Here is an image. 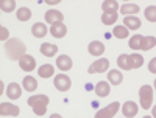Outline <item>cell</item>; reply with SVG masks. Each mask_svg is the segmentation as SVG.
I'll use <instances>...</instances> for the list:
<instances>
[{"label":"cell","mask_w":156,"mask_h":118,"mask_svg":"<svg viewBox=\"0 0 156 118\" xmlns=\"http://www.w3.org/2000/svg\"><path fill=\"white\" fill-rule=\"evenodd\" d=\"M137 110H139V106L133 101H126L123 106H122V113L126 116V118H133L137 115Z\"/></svg>","instance_id":"9"},{"label":"cell","mask_w":156,"mask_h":118,"mask_svg":"<svg viewBox=\"0 0 156 118\" xmlns=\"http://www.w3.org/2000/svg\"><path fill=\"white\" fill-rule=\"evenodd\" d=\"M37 73L41 78H50V76H53L55 69H53V65H50V64H44L37 69Z\"/></svg>","instance_id":"21"},{"label":"cell","mask_w":156,"mask_h":118,"mask_svg":"<svg viewBox=\"0 0 156 118\" xmlns=\"http://www.w3.org/2000/svg\"><path fill=\"white\" fill-rule=\"evenodd\" d=\"M62 19H64V16H62V12H59V11H56V9H48L47 12H45V22L47 23H58V22H62Z\"/></svg>","instance_id":"11"},{"label":"cell","mask_w":156,"mask_h":118,"mask_svg":"<svg viewBox=\"0 0 156 118\" xmlns=\"http://www.w3.org/2000/svg\"><path fill=\"white\" fill-rule=\"evenodd\" d=\"M117 65H119V69L129 70L128 69V55H120L119 59H117Z\"/></svg>","instance_id":"32"},{"label":"cell","mask_w":156,"mask_h":118,"mask_svg":"<svg viewBox=\"0 0 156 118\" xmlns=\"http://www.w3.org/2000/svg\"><path fill=\"white\" fill-rule=\"evenodd\" d=\"M101 8H103V12H117L119 9V3L115 0H105L101 3Z\"/></svg>","instance_id":"22"},{"label":"cell","mask_w":156,"mask_h":118,"mask_svg":"<svg viewBox=\"0 0 156 118\" xmlns=\"http://www.w3.org/2000/svg\"><path fill=\"white\" fill-rule=\"evenodd\" d=\"M31 33H33V36H34V37H44V36L48 33V30H47V27H45V23L37 22V23H34V25H33Z\"/></svg>","instance_id":"19"},{"label":"cell","mask_w":156,"mask_h":118,"mask_svg":"<svg viewBox=\"0 0 156 118\" xmlns=\"http://www.w3.org/2000/svg\"><path fill=\"white\" fill-rule=\"evenodd\" d=\"M154 89H156V81H154Z\"/></svg>","instance_id":"39"},{"label":"cell","mask_w":156,"mask_h":118,"mask_svg":"<svg viewBox=\"0 0 156 118\" xmlns=\"http://www.w3.org/2000/svg\"><path fill=\"white\" fill-rule=\"evenodd\" d=\"M50 33H51V36H53V37H56V39H61V37H64V36H66V33H67V28H66V25H64L62 22H58V23H53V25H51Z\"/></svg>","instance_id":"10"},{"label":"cell","mask_w":156,"mask_h":118,"mask_svg":"<svg viewBox=\"0 0 156 118\" xmlns=\"http://www.w3.org/2000/svg\"><path fill=\"white\" fill-rule=\"evenodd\" d=\"M0 8H2V11H5V12H11L16 8V2L14 0H2V2H0Z\"/></svg>","instance_id":"30"},{"label":"cell","mask_w":156,"mask_h":118,"mask_svg":"<svg viewBox=\"0 0 156 118\" xmlns=\"http://www.w3.org/2000/svg\"><path fill=\"white\" fill-rule=\"evenodd\" d=\"M139 6L136 5V3H125V5H122L120 6V12L123 16H134V14H137L139 12Z\"/></svg>","instance_id":"18"},{"label":"cell","mask_w":156,"mask_h":118,"mask_svg":"<svg viewBox=\"0 0 156 118\" xmlns=\"http://www.w3.org/2000/svg\"><path fill=\"white\" fill-rule=\"evenodd\" d=\"M142 64H144V58H142L140 55L134 53V55H131V56H128V69H129V70L142 67Z\"/></svg>","instance_id":"14"},{"label":"cell","mask_w":156,"mask_h":118,"mask_svg":"<svg viewBox=\"0 0 156 118\" xmlns=\"http://www.w3.org/2000/svg\"><path fill=\"white\" fill-rule=\"evenodd\" d=\"M22 83H23V87H25L27 92H34L37 89V81L34 79L33 76H25Z\"/></svg>","instance_id":"23"},{"label":"cell","mask_w":156,"mask_h":118,"mask_svg":"<svg viewBox=\"0 0 156 118\" xmlns=\"http://www.w3.org/2000/svg\"><path fill=\"white\" fill-rule=\"evenodd\" d=\"M5 50H6V56L12 61H20V58L25 55V50H27V47H25V44L22 41H19V39L12 37L9 39V41H6L5 44Z\"/></svg>","instance_id":"1"},{"label":"cell","mask_w":156,"mask_h":118,"mask_svg":"<svg viewBox=\"0 0 156 118\" xmlns=\"http://www.w3.org/2000/svg\"><path fill=\"white\" fill-rule=\"evenodd\" d=\"M17 19L20 20V22H27L28 19H31V9L30 8H27V6H22V8H19V11H17Z\"/></svg>","instance_id":"25"},{"label":"cell","mask_w":156,"mask_h":118,"mask_svg":"<svg viewBox=\"0 0 156 118\" xmlns=\"http://www.w3.org/2000/svg\"><path fill=\"white\" fill-rule=\"evenodd\" d=\"M145 17H147V20H150V22H156V6H154V5L145 8Z\"/></svg>","instance_id":"31"},{"label":"cell","mask_w":156,"mask_h":118,"mask_svg":"<svg viewBox=\"0 0 156 118\" xmlns=\"http://www.w3.org/2000/svg\"><path fill=\"white\" fill-rule=\"evenodd\" d=\"M19 65H20V69L25 70V72H31L36 69V59L30 55H23L19 61Z\"/></svg>","instance_id":"8"},{"label":"cell","mask_w":156,"mask_h":118,"mask_svg":"<svg viewBox=\"0 0 156 118\" xmlns=\"http://www.w3.org/2000/svg\"><path fill=\"white\" fill-rule=\"evenodd\" d=\"M56 65H58V69L62 70V72H67L72 69V59L67 56V55H62L56 59Z\"/></svg>","instance_id":"13"},{"label":"cell","mask_w":156,"mask_h":118,"mask_svg":"<svg viewBox=\"0 0 156 118\" xmlns=\"http://www.w3.org/2000/svg\"><path fill=\"white\" fill-rule=\"evenodd\" d=\"M53 84H55V87H56L59 92H67V90L70 89V86H72V81H70V78H69L67 75L61 73V75H56Z\"/></svg>","instance_id":"4"},{"label":"cell","mask_w":156,"mask_h":118,"mask_svg":"<svg viewBox=\"0 0 156 118\" xmlns=\"http://www.w3.org/2000/svg\"><path fill=\"white\" fill-rule=\"evenodd\" d=\"M87 50H89V53L92 56H101L103 51H105V45H103L101 42H98V41H94V42L89 44Z\"/></svg>","instance_id":"15"},{"label":"cell","mask_w":156,"mask_h":118,"mask_svg":"<svg viewBox=\"0 0 156 118\" xmlns=\"http://www.w3.org/2000/svg\"><path fill=\"white\" fill-rule=\"evenodd\" d=\"M139 98H140V106L144 109L151 107V101H153V89L150 86H142L139 90Z\"/></svg>","instance_id":"3"},{"label":"cell","mask_w":156,"mask_h":118,"mask_svg":"<svg viewBox=\"0 0 156 118\" xmlns=\"http://www.w3.org/2000/svg\"><path fill=\"white\" fill-rule=\"evenodd\" d=\"M112 34H114L117 39H126L128 34H129V31H128L126 27H122V25H119V27H115V28L112 30Z\"/></svg>","instance_id":"26"},{"label":"cell","mask_w":156,"mask_h":118,"mask_svg":"<svg viewBox=\"0 0 156 118\" xmlns=\"http://www.w3.org/2000/svg\"><path fill=\"white\" fill-rule=\"evenodd\" d=\"M119 106H120V104L117 103V101L111 103L109 106H106L105 109H100V110L97 112L95 118H112V116L117 113V110H119Z\"/></svg>","instance_id":"5"},{"label":"cell","mask_w":156,"mask_h":118,"mask_svg":"<svg viewBox=\"0 0 156 118\" xmlns=\"http://www.w3.org/2000/svg\"><path fill=\"white\" fill-rule=\"evenodd\" d=\"M56 51H58V47H56L55 44H48V42H45V44L41 45V53H42L44 56H47V58L55 56V55H56Z\"/></svg>","instance_id":"20"},{"label":"cell","mask_w":156,"mask_h":118,"mask_svg":"<svg viewBox=\"0 0 156 118\" xmlns=\"http://www.w3.org/2000/svg\"><path fill=\"white\" fill-rule=\"evenodd\" d=\"M148 70H150L151 73L156 75V58H153V59L148 62Z\"/></svg>","instance_id":"34"},{"label":"cell","mask_w":156,"mask_h":118,"mask_svg":"<svg viewBox=\"0 0 156 118\" xmlns=\"http://www.w3.org/2000/svg\"><path fill=\"white\" fill-rule=\"evenodd\" d=\"M109 92H111V89H109V84H108L106 81H100V83H97V86H95V93H97L100 98L108 96V95H109Z\"/></svg>","instance_id":"16"},{"label":"cell","mask_w":156,"mask_h":118,"mask_svg":"<svg viewBox=\"0 0 156 118\" xmlns=\"http://www.w3.org/2000/svg\"><path fill=\"white\" fill-rule=\"evenodd\" d=\"M122 79H123V76H122V73L119 70H111L108 73V81L111 84H114V86H119L122 83Z\"/></svg>","instance_id":"24"},{"label":"cell","mask_w":156,"mask_h":118,"mask_svg":"<svg viewBox=\"0 0 156 118\" xmlns=\"http://www.w3.org/2000/svg\"><path fill=\"white\" fill-rule=\"evenodd\" d=\"M8 34H9V31H8L5 27L0 28V39H2V41H6V39H8Z\"/></svg>","instance_id":"33"},{"label":"cell","mask_w":156,"mask_h":118,"mask_svg":"<svg viewBox=\"0 0 156 118\" xmlns=\"http://www.w3.org/2000/svg\"><path fill=\"white\" fill-rule=\"evenodd\" d=\"M142 41H144V37H142L140 34H136V36H133L131 39H129V47H131L133 50H140L142 48Z\"/></svg>","instance_id":"28"},{"label":"cell","mask_w":156,"mask_h":118,"mask_svg":"<svg viewBox=\"0 0 156 118\" xmlns=\"http://www.w3.org/2000/svg\"><path fill=\"white\" fill-rule=\"evenodd\" d=\"M115 20H117V12H103L101 22L105 25H112Z\"/></svg>","instance_id":"29"},{"label":"cell","mask_w":156,"mask_h":118,"mask_svg":"<svg viewBox=\"0 0 156 118\" xmlns=\"http://www.w3.org/2000/svg\"><path fill=\"white\" fill-rule=\"evenodd\" d=\"M50 118H62L59 113H53V115H50Z\"/></svg>","instance_id":"36"},{"label":"cell","mask_w":156,"mask_h":118,"mask_svg":"<svg viewBox=\"0 0 156 118\" xmlns=\"http://www.w3.org/2000/svg\"><path fill=\"white\" fill-rule=\"evenodd\" d=\"M50 98L47 95H33L28 98V106L33 107V112L36 115H44L47 112V104H48Z\"/></svg>","instance_id":"2"},{"label":"cell","mask_w":156,"mask_h":118,"mask_svg":"<svg viewBox=\"0 0 156 118\" xmlns=\"http://www.w3.org/2000/svg\"><path fill=\"white\" fill-rule=\"evenodd\" d=\"M19 113H20V110H19L17 106H14V104H11V103H2L0 104V115L2 116H8V115L17 116Z\"/></svg>","instance_id":"7"},{"label":"cell","mask_w":156,"mask_h":118,"mask_svg":"<svg viewBox=\"0 0 156 118\" xmlns=\"http://www.w3.org/2000/svg\"><path fill=\"white\" fill-rule=\"evenodd\" d=\"M144 118H153V116H150V115H145V116H144Z\"/></svg>","instance_id":"38"},{"label":"cell","mask_w":156,"mask_h":118,"mask_svg":"<svg viewBox=\"0 0 156 118\" xmlns=\"http://www.w3.org/2000/svg\"><path fill=\"white\" fill-rule=\"evenodd\" d=\"M6 95L11 98V99H19L22 96V89L17 83H11L6 89Z\"/></svg>","instance_id":"12"},{"label":"cell","mask_w":156,"mask_h":118,"mask_svg":"<svg viewBox=\"0 0 156 118\" xmlns=\"http://www.w3.org/2000/svg\"><path fill=\"white\" fill-rule=\"evenodd\" d=\"M153 118H156V106L153 107Z\"/></svg>","instance_id":"37"},{"label":"cell","mask_w":156,"mask_h":118,"mask_svg":"<svg viewBox=\"0 0 156 118\" xmlns=\"http://www.w3.org/2000/svg\"><path fill=\"white\" fill-rule=\"evenodd\" d=\"M123 23L128 30H139L140 28V19H137L136 16H126L123 19Z\"/></svg>","instance_id":"17"},{"label":"cell","mask_w":156,"mask_h":118,"mask_svg":"<svg viewBox=\"0 0 156 118\" xmlns=\"http://www.w3.org/2000/svg\"><path fill=\"white\" fill-rule=\"evenodd\" d=\"M47 3H48V5H56V3H59V0H48Z\"/></svg>","instance_id":"35"},{"label":"cell","mask_w":156,"mask_h":118,"mask_svg":"<svg viewBox=\"0 0 156 118\" xmlns=\"http://www.w3.org/2000/svg\"><path fill=\"white\" fill-rule=\"evenodd\" d=\"M108 69H109V61L108 59H98V61H95L92 65H90L87 72L90 75H94V73H105Z\"/></svg>","instance_id":"6"},{"label":"cell","mask_w":156,"mask_h":118,"mask_svg":"<svg viewBox=\"0 0 156 118\" xmlns=\"http://www.w3.org/2000/svg\"><path fill=\"white\" fill-rule=\"evenodd\" d=\"M154 45H156V37L147 36V37H144V41H142V48H140V50L148 51V50H151Z\"/></svg>","instance_id":"27"}]
</instances>
